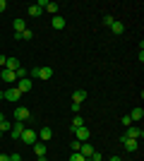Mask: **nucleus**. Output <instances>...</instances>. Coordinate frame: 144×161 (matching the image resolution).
<instances>
[{
  "instance_id": "16",
  "label": "nucleus",
  "mask_w": 144,
  "mask_h": 161,
  "mask_svg": "<svg viewBox=\"0 0 144 161\" xmlns=\"http://www.w3.org/2000/svg\"><path fill=\"white\" fill-rule=\"evenodd\" d=\"M0 80H3V82H7V84H12V82H17V75H14V72H10V70H3Z\"/></svg>"
},
{
  "instance_id": "24",
  "label": "nucleus",
  "mask_w": 144,
  "mask_h": 161,
  "mask_svg": "<svg viewBox=\"0 0 144 161\" xmlns=\"http://www.w3.org/2000/svg\"><path fill=\"white\" fill-rule=\"evenodd\" d=\"M70 161H89L87 156H82L79 152H72V156H70Z\"/></svg>"
},
{
  "instance_id": "35",
  "label": "nucleus",
  "mask_w": 144,
  "mask_h": 161,
  "mask_svg": "<svg viewBox=\"0 0 144 161\" xmlns=\"http://www.w3.org/2000/svg\"><path fill=\"white\" fill-rule=\"evenodd\" d=\"M0 123H5V115H3V113H0Z\"/></svg>"
},
{
  "instance_id": "8",
  "label": "nucleus",
  "mask_w": 144,
  "mask_h": 161,
  "mask_svg": "<svg viewBox=\"0 0 144 161\" xmlns=\"http://www.w3.org/2000/svg\"><path fill=\"white\" fill-rule=\"evenodd\" d=\"M120 142H123L125 144V149H127V152H137V147H139V140H130V137H120Z\"/></svg>"
},
{
  "instance_id": "36",
  "label": "nucleus",
  "mask_w": 144,
  "mask_h": 161,
  "mask_svg": "<svg viewBox=\"0 0 144 161\" xmlns=\"http://www.w3.org/2000/svg\"><path fill=\"white\" fill-rule=\"evenodd\" d=\"M36 161H46V156H39V159H36Z\"/></svg>"
},
{
  "instance_id": "15",
  "label": "nucleus",
  "mask_w": 144,
  "mask_h": 161,
  "mask_svg": "<svg viewBox=\"0 0 144 161\" xmlns=\"http://www.w3.org/2000/svg\"><path fill=\"white\" fill-rule=\"evenodd\" d=\"M51 27H53V29H65V19H62V14H53Z\"/></svg>"
},
{
  "instance_id": "4",
  "label": "nucleus",
  "mask_w": 144,
  "mask_h": 161,
  "mask_svg": "<svg viewBox=\"0 0 144 161\" xmlns=\"http://www.w3.org/2000/svg\"><path fill=\"white\" fill-rule=\"evenodd\" d=\"M29 118H31V113H29L27 106H17V108H14V120L24 123V120H29Z\"/></svg>"
},
{
  "instance_id": "18",
  "label": "nucleus",
  "mask_w": 144,
  "mask_h": 161,
  "mask_svg": "<svg viewBox=\"0 0 144 161\" xmlns=\"http://www.w3.org/2000/svg\"><path fill=\"white\" fill-rule=\"evenodd\" d=\"M34 154H36V159H39V156H46V142H36L34 144Z\"/></svg>"
},
{
  "instance_id": "5",
  "label": "nucleus",
  "mask_w": 144,
  "mask_h": 161,
  "mask_svg": "<svg viewBox=\"0 0 144 161\" xmlns=\"http://www.w3.org/2000/svg\"><path fill=\"white\" fill-rule=\"evenodd\" d=\"M72 132H75V140L77 142H89V137H91V132H89V128H77V130H72Z\"/></svg>"
},
{
  "instance_id": "12",
  "label": "nucleus",
  "mask_w": 144,
  "mask_h": 161,
  "mask_svg": "<svg viewBox=\"0 0 144 161\" xmlns=\"http://www.w3.org/2000/svg\"><path fill=\"white\" fill-rule=\"evenodd\" d=\"M82 101H87V92H84V89L72 92V103H79V106H82Z\"/></svg>"
},
{
  "instance_id": "31",
  "label": "nucleus",
  "mask_w": 144,
  "mask_h": 161,
  "mask_svg": "<svg viewBox=\"0 0 144 161\" xmlns=\"http://www.w3.org/2000/svg\"><path fill=\"white\" fill-rule=\"evenodd\" d=\"M10 161H22V154H10Z\"/></svg>"
},
{
  "instance_id": "38",
  "label": "nucleus",
  "mask_w": 144,
  "mask_h": 161,
  "mask_svg": "<svg viewBox=\"0 0 144 161\" xmlns=\"http://www.w3.org/2000/svg\"><path fill=\"white\" fill-rule=\"evenodd\" d=\"M0 140H3V132H0Z\"/></svg>"
},
{
  "instance_id": "20",
  "label": "nucleus",
  "mask_w": 144,
  "mask_h": 161,
  "mask_svg": "<svg viewBox=\"0 0 144 161\" xmlns=\"http://www.w3.org/2000/svg\"><path fill=\"white\" fill-rule=\"evenodd\" d=\"M12 27H14V34H22L24 29H27V24H24V19H14Z\"/></svg>"
},
{
  "instance_id": "28",
  "label": "nucleus",
  "mask_w": 144,
  "mask_h": 161,
  "mask_svg": "<svg viewBox=\"0 0 144 161\" xmlns=\"http://www.w3.org/2000/svg\"><path fill=\"white\" fill-rule=\"evenodd\" d=\"M120 123H123L125 128H130V125H135V123L130 120V115H123V118H120Z\"/></svg>"
},
{
  "instance_id": "26",
  "label": "nucleus",
  "mask_w": 144,
  "mask_h": 161,
  "mask_svg": "<svg viewBox=\"0 0 144 161\" xmlns=\"http://www.w3.org/2000/svg\"><path fill=\"white\" fill-rule=\"evenodd\" d=\"M103 27H110V24H113V22H115V19H113V17H110V14H103Z\"/></svg>"
},
{
  "instance_id": "27",
  "label": "nucleus",
  "mask_w": 144,
  "mask_h": 161,
  "mask_svg": "<svg viewBox=\"0 0 144 161\" xmlns=\"http://www.w3.org/2000/svg\"><path fill=\"white\" fill-rule=\"evenodd\" d=\"M10 128H12V123H0V132H10Z\"/></svg>"
},
{
  "instance_id": "3",
  "label": "nucleus",
  "mask_w": 144,
  "mask_h": 161,
  "mask_svg": "<svg viewBox=\"0 0 144 161\" xmlns=\"http://www.w3.org/2000/svg\"><path fill=\"white\" fill-rule=\"evenodd\" d=\"M3 96H5V101H12V103H17V101L22 99V94L17 92V87H7L5 92H3Z\"/></svg>"
},
{
  "instance_id": "2",
  "label": "nucleus",
  "mask_w": 144,
  "mask_h": 161,
  "mask_svg": "<svg viewBox=\"0 0 144 161\" xmlns=\"http://www.w3.org/2000/svg\"><path fill=\"white\" fill-rule=\"evenodd\" d=\"M14 87H17V92H19V94H27V92H31L34 82L29 80V77H24V80H17V82H14Z\"/></svg>"
},
{
  "instance_id": "6",
  "label": "nucleus",
  "mask_w": 144,
  "mask_h": 161,
  "mask_svg": "<svg viewBox=\"0 0 144 161\" xmlns=\"http://www.w3.org/2000/svg\"><path fill=\"white\" fill-rule=\"evenodd\" d=\"M22 132H24V123L14 120V123H12V128H10V137H12V140H19Z\"/></svg>"
},
{
  "instance_id": "33",
  "label": "nucleus",
  "mask_w": 144,
  "mask_h": 161,
  "mask_svg": "<svg viewBox=\"0 0 144 161\" xmlns=\"http://www.w3.org/2000/svg\"><path fill=\"white\" fill-rule=\"evenodd\" d=\"M5 60H7V58H5L3 53H0V65H3V67H5Z\"/></svg>"
},
{
  "instance_id": "23",
  "label": "nucleus",
  "mask_w": 144,
  "mask_h": 161,
  "mask_svg": "<svg viewBox=\"0 0 144 161\" xmlns=\"http://www.w3.org/2000/svg\"><path fill=\"white\" fill-rule=\"evenodd\" d=\"M34 39V31H31V29H24V31H22V41H31Z\"/></svg>"
},
{
  "instance_id": "25",
  "label": "nucleus",
  "mask_w": 144,
  "mask_h": 161,
  "mask_svg": "<svg viewBox=\"0 0 144 161\" xmlns=\"http://www.w3.org/2000/svg\"><path fill=\"white\" fill-rule=\"evenodd\" d=\"M14 75H17V80H24V77H27V67L22 65V67H19V70H17Z\"/></svg>"
},
{
  "instance_id": "19",
  "label": "nucleus",
  "mask_w": 144,
  "mask_h": 161,
  "mask_svg": "<svg viewBox=\"0 0 144 161\" xmlns=\"http://www.w3.org/2000/svg\"><path fill=\"white\" fill-rule=\"evenodd\" d=\"M110 31H113V34H123V31H125V24H123L120 19H115L113 24H110Z\"/></svg>"
},
{
  "instance_id": "22",
  "label": "nucleus",
  "mask_w": 144,
  "mask_h": 161,
  "mask_svg": "<svg viewBox=\"0 0 144 161\" xmlns=\"http://www.w3.org/2000/svg\"><path fill=\"white\" fill-rule=\"evenodd\" d=\"M82 125H84V120H82V115L77 113V115H75V120H72V130H77V128H82Z\"/></svg>"
},
{
  "instance_id": "32",
  "label": "nucleus",
  "mask_w": 144,
  "mask_h": 161,
  "mask_svg": "<svg viewBox=\"0 0 144 161\" xmlns=\"http://www.w3.org/2000/svg\"><path fill=\"white\" fill-rule=\"evenodd\" d=\"M0 161H10V154H0Z\"/></svg>"
},
{
  "instance_id": "9",
  "label": "nucleus",
  "mask_w": 144,
  "mask_h": 161,
  "mask_svg": "<svg viewBox=\"0 0 144 161\" xmlns=\"http://www.w3.org/2000/svg\"><path fill=\"white\" fill-rule=\"evenodd\" d=\"M36 77H39V80H51V77H53V67H48V65L39 67V70H36Z\"/></svg>"
},
{
  "instance_id": "14",
  "label": "nucleus",
  "mask_w": 144,
  "mask_h": 161,
  "mask_svg": "<svg viewBox=\"0 0 144 161\" xmlns=\"http://www.w3.org/2000/svg\"><path fill=\"white\" fill-rule=\"evenodd\" d=\"M142 118H144V108H142V106L132 108V113H130V120H132V123H139Z\"/></svg>"
},
{
  "instance_id": "7",
  "label": "nucleus",
  "mask_w": 144,
  "mask_h": 161,
  "mask_svg": "<svg viewBox=\"0 0 144 161\" xmlns=\"http://www.w3.org/2000/svg\"><path fill=\"white\" fill-rule=\"evenodd\" d=\"M125 137H130V140H142V137H144V130L137 128V125H130L127 132H125Z\"/></svg>"
},
{
  "instance_id": "34",
  "label": "nucleus",
  "mask_w": 144,
  "mask_h": 161,
  "mask_svg": "<svg viewBox=\"0 0 144 161\" xmlns=\"http://www.w3.org/2000/svg\"><path fill=\"white\" fill-rule=\"evenodd\" d=\"M108 161H120V156H110V159Z\"/></svg>"
},
{
  "instance_id": "11",
  "label": "nucleus",
  "mask_w": 144,
  "mask_h": 161,
  "mask_svg": "<svg viewBox=\"0 0 144 161\" xmlns=\"http://www.w3.org/2000/svg\"><path fill=\"white\" fill-rule=\"evenodd\" d=\"M36 135H39V140H41V142H48V140H51V137H53V130L48 128V125H43V128L39 130V132H36Z\"/></svg>"
},
{
  "instance_id": "21",
  "label": "nucleus",
  "mask_w": 144,
  "mask_h": 161,
  "mask_svg": "<svg viewBox=\"0 0 144 161\" xmlns=\"http://www.w3.org/2000/svg\"><path fill=\"white\" fill-rule=\"evenodd\" d=\"M46 10H48V12H51V14H58V10H60V5H58V3H48V5H46Z\"/></svg>"
},
{
  "instance_id": "10",
  "label": "nucleus",
  "mask_w": 144,
  "mask_h": 161,
  "mask_svg": "<svg viewBox=\"0 0 144 161\" xmlns=\"http://www.w3.org/2000/svg\"><path fill=\"white\" fill-rule=\"evenodd\" d=\"M19 67H22V63L17 60V58H7V60H5V67H3V70H10V72H17Z\"/></svg>"
},
{
  "instance_id": "30",
  "label": "nucleus",
  "mask_w": 144,
  "mask_h": 161,
  "mask_svg": "<svg viewBox=\"0 0 144 161\" xmlns=\"http://www.w3.org/2000/svg\"><path fill=\"white\" fill-rule=\"evenodd\" d=\"M7 10V0H0V12H5Z\"/></svg>"
},
{
  "instance_id": "29",
  "label": "nucleus",
  "mask_w": 144,
  "mask_h": 161,
  "mask_svg": "<svg viewBox=\"0 0 144 161\" xmlns=\"http://www.w3.org/2000/svg\"><path fill=\"white\" fill-rule=\"evenodd\" d=\"M70 147H72V152H79V147H82V142H70Z\"/></svg>"
},
{
  "instance_id": "37",
  "label": "nucleus",
  "mask_w": 144,
  "mask_h": 161,
  "mask_svg": "<svg viewBox=\"0 0 144 161\" xmlns=\"http://www.w3.org/2000/svg\"><path fill=\"white\" fill-rule=\"evenodd\" d=\"M0 101H5V96H3V92H0Z\"/></svg>"
},
{
  "instance_id": "17",
  "label": "nucleus",
  "mask_w": 144,
  "mask_h": 161,
  "mask_svg": "<svg viewBox=\"0 0 144 161\" xmlns=\"http://www.w3.org/2000/svg\"><path fill=\"white\" fill-rule=\"evenodd\" d=\"M27 12H29V17H41V14H43V10H41L39 5H36V3H31V5L27 7Z\"/></svg>"
},
{
  "instance_id": "1",
  "label": "nucleus",
  "mask_w": 144,
  "mask_h": 161,
  "mask_svg": "<svg viewBox=\"0 0 144 161\" xmlns=\"http://www.w3.org/2000/svg\"><path fill=\"white\" fill-rule=\"evenodd\" d=\"M19 142H24V144H31V147H34L36 142H39V135H36V130H31V128H24V132H22Z\"/></svg>"
},
{
  "instance_id": "13",
  "label": "nucleus",
  "mask_w": 144,
  "mask_h": 161,
  "mask_svg": "<svg viewBox=\"0 0 144 161\" xmlns=\"http://www.w3.org/2000/svg\"><path fill=\"white\" fill-rule=\"evenodd\" d=\"M94 152H96V149L91 147L89 142H82V147H79V154H82V156H87V159H91V154H94Z\"/></svg>"
}]
</instances>
